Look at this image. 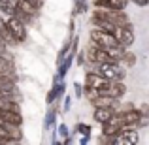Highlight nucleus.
I'll return each mask as SVG.
<instances>
[{
	"label": "nucleus",
	"mask_w": 149,
	"mask_h": 145,
	"mask_svg": "<svg viewBox=\"0 0 149 145\" xmlns=\"http://www.w3.org/2000/svg\"><path fill=\"white\" fill-rule=\"evenodd\" d=\"M6 21H8V26H10V32L13 34V38L17 40V44H23V42L26 40V36H29V32H26V23L21 21L19 17H15V15H10Z\"/></svg>",
	"instance_id": "7ed1b4c3"
},
{
	"label": "nucleus",
	"mask_w": 149,
	"mask_h": 145,
	"mask_svg": "<svg viewBox=\"0 0 149 145\" xmlns=\"http://www.w3.org/2000/svg\"><path fill=\"white\" fill-rule=\"evenodd\" d=\"M115 108L113 105H96L95 108V113H93V119L96 121V123H106V121H109L113 115H115Z\"/></svg>",
	"instance_id": "1a4fd4ad"
},
{
	"label": "nucleus",
	"mask_w": 149,
	"mask_h": 145,
	"mask_svg": "<svg viewBox=\"0 0 149 145\" xmlns=\"http://www.w3.org/2000/svg\"><path fill=\"white\" fill-rule=\"evenodd\" d=\"M123 126H132V128H138L140 123V108H134V105H128L127 109L123 111H117Z\"/></svg>",
	"instance_id": "39448f33"
},
{
	"label": "nucleus",
	"mask_w": 149,
	"mask_h": 145,
	"mask_svg": "<svg viewBox=\"0 0 149 145\" xmlns=\"http://www.w3.org/2000/svg\"><path fill=\"white\" fill-rule=\"evenodd\" d=\"M96 72L100 74L102 77L109 81H115V79H125V68L119 60H108V62H100L96 64Z\"/></svg>",
	"instance_id": "f257e3e1"
},
{
	"label": "nucleus",
	"mask_w": 149,
	"mask_h": 145,
	"mask_svg": "<svg viewBox=\"0 0 149 145\" xmlns=\"http://www.w3.org/2000/svg\"><path fill=\"white\" fill-rule=\"evenodd\" d=\"M91 23L95 28H102V30H108V32H117V25H113L111 21L108 19H102V17H91Z\"/></svg>",
	"instance_id": "ddd939ff"
},
{
	"label": "nucleus",
	"mask_w": 149,
	"mask_h": 145,
	"mask_svg": "<svg viewBox=\"0 0 149 145\" xmlns=\"http://www.w3.org/2000/svg\"><path fill=\"white\" fill-rule=\"evenodd\" d=\"M74 89H76V96H77V98H79V96H81V94L85 92V91H83V85H79L77 81L74 83Z\"/></svg>",
	"instance_id": "4be33fe9"
},
{
	"label": "nucleus",
	"mask_w": 149,
	"mask_h": 145,
	"mask_svg": "<svg viewBox=\"0 0 149 145\" xmlns=\"http://www.w3.org/2000/svg\"><path fill=\"white\" fill-rule=\"evenodd\" d=\"M64 89H66V87H64V81H62V83H61V81H55L53 89L47 92V104H53V102L57 100L58 96L64 94Z\"/></svg>",
	"instance_id": "4468645a"
},
{
	"label": "nucleus",
	"mask_w": 149,
	"mask_h": 145,
	"mask_svg": "<svg viewBox=\"0 0 149 145\" xmlns=\"http://www.w3.org/2000/svg\"><path fill=\"white\" fill-rule=\"evenodd\" d=\"M121 64L134 66V64H136V55H134V53H130V51H125L123 57H121Z\"/></svg>",
	"instance_id": "f3484780"
},
{
	"label": "nucleus",
	"mask_w": 149,
	"mask_h": 145,
	"mask_svg": "<svg viewBox=\"0 0 149 145\" xmlns=\"http://www.w3.org/2000/svg\"><path fill=\"white\" fill-rule=\"evenodd\" d=\"M0 13L2 15H13L15 13V4L13 0H0Z\"/></svg>",
	"instance_id": "dca6fc26"
},
{
	"label": "nucleus",
	"mask_w": 149,
	"mask_h": 145,
	"mask_svg": "<svg viewBox=\"0 0 149 145\" xmlns=\"http://www.w3.org/2000/svg\"><path fill=\"white\" fill-rule=\"evenodd\" d=\"M91 42H95L96 45H100V47H104L108 51L121 44L113 32H108V30H102V28H93L91 30Z\"/></svg>",
	"instance_id": "f03ea898"
},
{
	"label": "nucleus",
	"mask_w": 149,
	"mask_h": 145,
	"mask_svg": "<svg viewBox=\"0 0 149 145\" xmlns=\"http://www.w3.org/2000/svg\"><path fill=\"white\" fill-rule=\"evenodd\" d=\"M115 36H117V40H119L121 44L125 45V47H130V45L134 44V38H136V34H134V26H132V23L128 21V23H125V25L117 26Z\"/></svg>",
	"instance_id": "423d86ee"
},
{
	"label": "nucleus",
	"mask_w": 149,
	"mask_h": 145,
	"mask_svg": "<svg viewBox=\"0 0 149 145\" xmlns=\"http://www.w3.org/2000/svg\"><path fill=\"white\" fill-rule=\"evenodd\" d=\"M55 117H57V109H49V113L45 115V128H53L55 124Z\"/></svg>",
	"instance_id": "a211bd4d"
},
{
	"label": "nucleus",
	"mask_w": 149,
	"mask_h": 145,
	"mask_svg": "<svg viewBox=\"0 0 149 145\" xmlns=\"http://www.w3.org/2000/svg\"><path fill=\"white\" fill-rule=\"evenodd\" d=\"M76 130L79 132L81 136H85V138H89V136H91V126H89V124H83V123H79L76 126Z\"/></svg>",
	"instance_id": "aec40b11"
},
{
	"label": "nucleus",
	"mask_w": 149,
	"mask_h": 145,
	"mask_svg": "<svg viewBox=\"0 0 149 145\" xmlns=\"http://www.w3.org/2000/svg\"><path fill=\"white\" fill-rule=\"evenodd\" d=\"M125 92H127V85L123 83V79H115L109 83V89H108V94L117 98V100H121V98L125 96Z\"/></svg>",
	"instance_id": "f8f14e48"
},
{
	"label": "nucleus",
	"mask_w": 149,
	"mask_h": 145,
	"mask_svg": "<svg viewBox=\"0 0 149 145\" xmlns=\"http://www.w3.org/2000/svg\"><path fill=\"white\" fill-rule=\"evenodd\" d=\"M87 10V0H76V10H74V15H79Z\"/></svg>",
	"instance_id": "6ab92c4d"
},
{
	"label": "nucleus",
	"mask_w": 149,
	"mask_h": 145,
	"mask_svg": "<svg viewBox=\"0 0 149 145\" xmlns=\"http://www.w3.org/2000/svg\"><path fill=\"white\" fill-rule=\"evenodd\" d=\"M83 57H85V55H83V53H81V55H79V57H77V66H81V64H83Z\"/></svg>",
	"instance_id": "a878e982"
},
{
	"label": "nucleus",
	"mask_w": 149,
	"mask_h": 145,
	"mask_svg": "<svg viewBox=\"0 0 149 145\" xmlns=\"http://www.w3.org/2000/svg\"><path fill=\"white\" fill-rule=\"evenodd\" d=\"M130 0H95L96 8H104V10H125Z\"/></svg>",
	"instance_id": "9b49d317"
},
{
	"label": "nucleus",
	"mask_w": 149,
	"mask_h": 145,
	"mask_svg": "<svg viewBox=\"0 0 149 145\" xmlns=\"http://www.w3.org/2000/svg\"><path fill=\"white\" fill-rule=\"evenodd\" d=\"M143 126H149V104L140 105V123H138V128H143Z\"/></svg>",
	"instance_id": "2eb2a0df"
},
{
	"label": "nucleus",
	"mask_w": 149,
	"mask_h": 145,
	"mask_svg": "<svg viewBox=\"0 0 149 145\" xmlns=\"http://www.w3.org/2000/svg\"><path fill=\"white\" fill-rule=\"evenodd\" d=\"M140 142V136L136 132V128L132 126H123V130L117 134V143H128V145H134Z\"/></svg>",
	"instance_id": "6e6552de"
},
{
	"label": "nucleus",
	"mask_w": 149,
	"mask_h": 145,
	"mask_svg": "<svg viewBox=\"0 0 149 145\" xmlns=\"http://www.w3.org/2000/svg\"><path fill=\"white\" fill-rule=\"evenodd\" d=\"M68 109H70V98H66L64 100V111H68Z\"/></svg>",
	"instance_id": "393cba45"
},
{
	"label": "nucleus",
	"mask_w": 149,
	"mask_h": 145,
	"mask_svg": "<svg viewBox=\"0 0 149 145\" xmlns=\"http://www.w3.org/2000/svg\"><path fill=\"white\" fill-rule=\"evenodd\" d=\"M132 4H136V6H140V8H143V6H147L149 4V0H130Z\"/></svg>",
	"instance_id": "b1692460"
},
{
	"label": "nucleus",
	"mask_w": 149,
	"mask_h": 145,
	"mask_svg": "<svg viewBox=\"0 0 149 145\" xmlns=\"http://www.w3.org/2000/svg\"><path fill=\"white\" fill-rule=\"evenodd\" d=\"M4 23H6V19H4V17H2V13H0V28H2V25H4Z\"/></svg>",
	"instance_id": "bb28decb"
},
{
	"label": "nucleus",
	"mask_w": 149,
	"mask_h": 145,
	"mask_svg": "<svg viewBox=\"0 0 149 145\" xmlns=\"http://www.w3.org/2000/svg\"><path fill=\"white\" fill-rule=\"evenodd\" d=\"M121 130H123V123H121V119H119L117 113L109 121L102 123V134H106V136H117Z\"/></svg>",
	"instance_id": "0eeeda50"
},
{
	"label": "nucleus",
	"mask_w": 149,
	"mask_h": 145,
	"mask_svg": "<svg viewBox=\"0 0 149 145\" xmlns=\"http://www.w3.org/2000/svg\"><path fill=\"white\" fill-rule=\"evenodd\" d=\"M26 2H29V4H32V6L36 8V10H40V8L44 6V0H26Z\"/></svg>",
	"instance_id": "5701e85b"
},
{
	"label": "nucleus",
	"mask_w": 149,
	"mask_h": 145,
	"mask_svg": "<svg viewBox=\"0 0 149 145\" xmlns=\"http://www.w3.org/2000/svg\"><path fill=\"white\" fill-rule=\"evenodd\" d=\"M0 74H8V76H15V60L8 51L0 53ZM17 77V76H15Z\"/></svg>",
	"instance_id": "9d476101"
},
{
	"label": "nucleus",
	"mask_w": 149,
	"mask_h": 145,
	"mask_svg": "<svg viewBox=\"0 0 149 145\" xmlns=\"http://www.w3.org/2000/svg\"><path fill=\"white\" fill-rule=\"evenodd\" d=\"M85 55H87V58L93 62V64H100V62H108V60H113L111 55L108 53V49L100 47V45H96L95 42H91L89 44L87 51H85Z\"/></svg>",
	"instance_id": "20e7f679"
},
{
	"label": "nucleus",
	"mask_w": 149,
	"mask_h": 145,
	"mask_svg": "<svg viewBox=\"0 0 149 145\" xmlns=\"http://www.w3.org/2000/svg\"><path fill=\"white\" fill-rule=\"evenodd\" d=\"M58 136H61L62 139H68L70 132H68V126H66V124H61V126H58Z\"/></svg>",
	"instance_id": "412c9836"
},
{
	"label": "nucleus",
	"mask_w": 149,
	"mask_h": 145,
	"mask_svg": "<svg viewBox=\"0 0 149 145\" xmlns=\"http://www.w3.org/2000/svg\"><path fill=\"white\" fill-rule=\"evenodd\" d=\"M2 143H6V142H4V139H2V138H0V145H2Z\"/></svg>",
	"instance_id": "cd10ccee"
}]
</instances>
